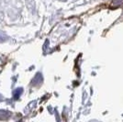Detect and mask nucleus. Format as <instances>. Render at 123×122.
<instances>
[{"mask_svg":"<svg viewBox=\"0 0 123 122\" xmlns=\"http://www.w3.org/2000/svg\"><path fill=\"white\" fill-rule=\"evenodd\" d=\"M42 81V76H41V73H37L35 77L33 78V80H32V85H39L40 83H41Z\"/></svg>","mask_w":123,"mask_h":122,"instance_id":"f03ea898","label":"nucleus"},{"mask_svg":"<svg viewBox=\"0 0 123 122\" xmlns=\"http://www.w3.org/2000/svg\"><path fill=\"white\" fill-rule=\"evenodd\" d=\"M22 93H23V88L22 87H18V88L15 89L14 92H13V97H14V99L18 100L20 97L21 95H22Z\"/></svg>","mask_w":123,"mask_h":122,"instance_id":"f257e3e1","label":"nucleus"},{"mask_svg":"<svg viewBox=\"0 0 123 122\" xmlns=\"http://www.w3.org/2000/svg\"><path fill=\"white\" fill-rule=\"evenodd\" d=\"M8 40V36L6 35V33L0 31V42H5Z\"/></svg>","mask_w":123,"mask_h":122,"instance_id":"7ed1b4c3","label":"nucleus"},{"mask_svg":"<svg viewBox=\"0 0 123 122\" xmlns=\"http://www.w3.org/2000/svg\"><path fill=\"white\" fill-rule=\"evenodd\" d=\"M9 112L5 111V110H0V117H8Z\"/></svg>","mask_w":123,"mask_h":122,"instance_id":"20e7f679","label":"nucleus"},{"mask_svg":"<svg viewBox=\"0 0 123 122\" xmlns=\"http://www.w3.org/2000/svg\"><path fill=\"white\" fill-rule=\"evenodd\" d=\"M1 99H3V97H2L1 95H0V100H1Z\"/></svg>","mask_w":123,"mask_h":122,"instance_id":"39448f33","label":"nucleus"}]
</instances>
